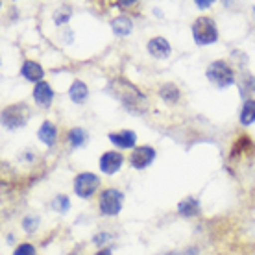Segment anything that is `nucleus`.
<instances>
[{"label": "nucleus", "mask_w": 255, "mask_h": 255, "mask_svg": "<svg viewBox=\"0 0 255 255\" xmlns=\"http://www.w3.org/2000/svg\"><path fill=\"white\" fill-rule=\"evenodd\" d=\"M108 91L115 96L117 100L131 113H144L146 111V98L140 93L133 83H129L128 80H122V78H117L109 83Z\"/></svg>", "instance_id": "1"}, {"label": "nucleus", "mask_w": 255, "mask_h": 255, "mask_svg": "<svg viewBox=\"0 0 255 255\" xmlns=\"http://www.w3.org/2000/svg\"><path fill=\"white\" fill-rule=\"evenodd\" d=\"M192 35H194V43L200 46L217 43L218 30L215 20L209 19V17H200V19H196V22L192 24Z\"/></svg>", "instance_id": "2"}, {"label": "nucleus", "mask_w": 255, "mask_h": 255, "mask_svg": "<svg viewBox=\"0 0 255 255\" xmlns=\"http://www.w3.org/2000/svg\"><path fill=\"white\" fill-rule=\"evenodd\" d=\"M207 80L215 83L217 87H228V85L235 83V72L224 61H213L207 67Z\"/></svg>", "instance_id": "3"}, {"label": "nucleus", "mask_w": 255, "mask_h": 255, "mask_svg": "<svg viewBox=\"0 0 255 255\" xmlns=\"http://www.w3.org/2000/svg\"><path fill=\"white\" fill-rule=\"evenodd\" d=\"M28 119H30V109L26 108L24 104H15V106L2 109V126L7 129L24 126Z\"/></svg>", "instance_id": "4"}, {"label": "nucleus", "mask_w": 255, "mask_h": 255, "mask_svg": "<svg viewBox=\"0 0 255 255\" xmlns=\"http://www.w3.org/2000/svg\"><path fill=\"white\" fill-rule=\"evenodd\" d=\"M124 204V194L117 189H106L100 194V213L104 217H117Z\"/></svg>", "instance_id": "5"}, {"label": "nucleus", "mask_w": 255, "mask_h": 255, "mask_svg": "<svg viewBox=\"0 0 255 255\" xmlns=\"http://www.w3.org/2000/svg\"><path fill=\"white\" fill-rule=\"evenodd\" d=\"M100 185V178L91 172H82L78 174L74 179V192L80 198H91L95 194V191Z\"/></svg>", "instance_id": "6"}, {"label": "nucleus", "mask_w": 255, "mask_h": 255, "mask_svg": "<svg viewBox=\"0 0 255 255\" xmlns=\"http://www.w3.org/2000/svg\"><path fill=\"white\" fill-rule=\"evenodd\" d=\"M153 159H155V150L150 146H140L133 150L131 157H129V163H131L133 168L142 170V168H146V166L152 165Z\"/></svg>", "instance_id": "7"}, {"label": "nucleus", "mask_w": 255, "mask_h": 255, "mask_svg": "<svg viewBox=\"0 0 255 255\" xmlns=\"http://www.w3.org/2000/svg\"><path fill=\"white\" fill-rule=\"evenodd\" d=\"M124 163V157H122V153L115 152V150H111V152H106L100 157V170L104 174H117L119 172V168L122 166Z\"/></svg>", "instance_id": "8"}, {"label": "nucleus", "mask_w": 255, "mask_h": 255, "mask_svg": "<svg viewBox=\"0 0 255 255\" xmlns=\"http://www.w3.org/2000/svg\"><path fill=\"white\" fill-rule=\"evenodd\" d=\"M33 100H35L39 106L48 108L52 104V100H54V91H52L50 85L46 82L35 83V87H33Z\"/></svg>", "instance_id": "9"}, {"label": "nucleus", "mask_w": 255, "mask_h": 255, "mask_svg": "<svg viewBox=\"0 0 255 255\" xmlns=\"http://www.w3.org/2000/svg\"><path fill=\"white\" fill-rule=\"evenodd\" d=\"M148 52L152 54L153 58L157 59H166L170 56V45H168V41L163 37H153L148 41Z\"/></svg>", "instance_id": "10"}, {"label": "nucleus", "mask_w": 255, "mask_h": 255, "mask_svg": "<svg viewBox=\"0 0 255 255\" xmlns=\"http://www.w3.org/2000/svg\"><path fill=\"white\" fill-rule=\"evenodd\" d=\"M43 69H41V65L35 63V61H24V65L20 67V76L28 80V82H33V83H39L43 82L41 78H43Z\"/></svg>", "instance_id": "11"}, {"label": "nucleus", "mask_w": 255, "mask_h": 255, "mask_svg": "<svg viewBox=\"0 0 255 255\" xmlns=\"http://www.w3.org/2000/svg\"><path fill=\"white\" fill-rule=\"evenodd\" d=\"M37 137L43 144L54 146V144H56V139H58V129H56V126H54L50 121H45L41 124V128H39Z\"/></svg>", "instance_id": "12"}, {"label": "nucleus", "mask_w": 255, "mask_h": 255, "mask_svg": "<svg viewBox=\"0 0 255 255\" xmlns=\"http://www.w3.org/2000/svg\"><path fill=\"white\" fill-rule=\"evenodd\" d=\"M109 140L119 148H133L135 146V140H137V135L133 131H129V129H124L121 133H109Z\"/></svg>", "instance_id": "13"}, {"label": "nucleus", "mask_w": 255, "mask_h": 255, "mask_svg": "<svg viewBox=\"0 0 255 255\" xmlns=\"http://www.w3.org/2000/svg\"><path fill=\"white\" fill-rule=\"evenodd\" d=\"M87 95H89L87 85H85L83 82H80V80H76V82L70 85L69 96H70V100H72L74 104H83L85 100H87Z\"/></svg>", "instance_id": "14"}, {"label": "nucleus", "mask_w": 255, "mask_h": 255, "mask_svg": "<svg viewBox=\"0 0 255 255\" xmlns=\"http://www.w3.org/2000/svg\"><path fill=\"white\" fill-rule=\"evenodd\" d=\"M111 28H113L115 35H119V37H126V35L131 33L133 24H131V20L128 19V17L122 15V17H117V19L111 20Z\"/></svg>", "instance_id": "15"}, {"label": "nucleus", "mask_w": 255, "mask_h": 255, "mask_svg": "<svg viewBox=\"0 0 255 255\" xmlns=\"http://www.w3.org/2000/svg\"><path fill=\"white\" fill-rule=\"evenodd\" d=\"M178 213L181 217H194V215L200 213V202H198L196 198H185L183 202L178 204Z\"/></svg>", "instance_id": "16"}, {"label": "nucleus", "mask_w": 255, "mask_h": 255, "mask_svg": "<svg viewBox=\"0 0 255 255\" xmlns=\"http://www.w3.org/2000/svg\"><path fill=\"white\" fill-rule=\"evenodd\" d=\"M159 96L166 104H176L179 100L181 93H179V89L174 85V83H165V85L159 89Z\"/></svg>", "instance_id": "17"}, {"label": "nucleus", "mask_w": 255, "mask_h": 255, "mask_svg": "<svg viewBox=\"0 0 255 255\" xmlns=\"http://www.w3.org/2000/svg\"><path fill=\"white\" fill-rule=\"evenodd\" d=\"M252 122H255V100H246L241 109V124L250 126Z\"/></svg>", "instance_id": "18"}, {"label": "nucleus", "mask_w": 255, "mask_h": 255, "mask_svg": "<svg viewBox=\"0 0 255 255\" xmlns=\"http://www.w3.org/2000/svg\"><path fill=\"white\" fill-rule=\"evenodd\" d=\"M67 139H69V144L72 148H80L87 142V133H85L83 128H72L69 131V137H67Z\"/></svg>", "instance_id": "19"}, {"label": "nucleus", "mask_w": 255, "mask_h": 255, "mask_svg": "<svg viewBox=\"0 0 255 255\" xmlns=\"http://www.w3.org/2000/svg\"><path fill=\"white\" fill-rule=\"evenodd\" d=\"M50 207L54 211H58V213H67L69 211V207H70V200H69V196H65V194H59V196H56L54 200H52V204H50Z\"/></svg>", "instance_id": "20"}, {"label": "nucleus", "mask_w": 255, "mask_h": 255, "mask_svg": "<svg viewBox=\"0 0 255 255\" xmlns=\"http://www.w3.org/2000/svg\"><path fill=\"white\" fill-rule=\"evenodd\" d=\"M70 13H72V9H70V6H61L58 9V11L54 13V22L56 24H63V22H67L70 17Z\"/></svg>", "instance_id": "21"}, {"label": "nucleus", "mask_w": 255, "mask_h": 255, "mask_svg": "<svg viewBox=\"0 0 255 255\" xmlns=\"http://www.w3.org/2000/svg\"><path fill=\"white\" fill-rule=\"evenodd\" d=\"M37 226H39V217H35V215H28L22 220V228H24L26 233H33V231L37 230Z\"/></svg>", "instance_id": "22"}, {"label": "nucleus", "mask_w": 255, "mask_h": 255, "mask_svg": "<svg viewBox=\"0 0 255 255\" xmlns=\"http://www.w3.org/2000/svg\"><path fill=\"white\" fill-rule=\"evenodd\" d=\"M13 255H35V248H33L32 244H20V246H17L15 248V252H13Z\"/></svg>", "instance_id": "23"}, {"label": "nucleus", "mask_w": 255, "mask_h": 255, "mask_svg": "<svg viewBox=\"0 0 255 255\" xmlns=\"http://www.w3.org/2000/svg\"><path fill=\"white\" fill-rule=\"evenodd\" d=\"M109 239H111V235H108V233H98V235H95V239H93V243L100 246V244H104L106 241H109Z\"/></svg>", "instance_id": "24"}, {"label": "nucleus", "mask_w": 255, "mask_h": 255, "mask_svg": "<svg viewBox=\"0 0 255 255\" xmlns=\"http://www.w3.org/2000/svg\"><path fill=\"white\" fill-rule=\"evenodd\" d=\"M246 83V89L248 91H255V78L254 76H248V80H244Z\"/></svg>", "instance_id": "25"}, {"label": "nucleus", "mask_w": 255, "mask_h": 255, "mask_svg": "<svg viewBox=\"0 0 255 255\" xmlns=\"http://www.w3.org/2000/svg\"><path fill=\"white\" fill-rule=\"evenodd\" d=\"M213 2L211 0H196V6L198 7H202V9H205V7H209Z\"/></svg>", "instance_id": "26"}, {"label": "nucleus", "mask_w": 255, "mask_h": 255, "mask_svg": "<svg viewBox=\"0 0 255 255\" xmlns=\"http://www.w3.org/2000/svg\"><path fill=\"white\" fill-rule=\"evenodd\" d=\"M131 4H135L133 0H128V2H117L115 6H119V7H126V6H131Z\"/></svg>", "instance_id": "27"}, {"label": "nucleus", "mask_w": 255, "mask_h": 255, "mask_svg": "<svg viewBox=\"0 0 255 255\" xmlns=\"http://www.w3.org/2000/svg\"><path fill=\"white\" fill-rule=\"evenodd\" d=\"M179 255H198V252L196 250H187V252H183V254H179Z\"/></svg>", "instance_id": "28"}, {"label": "nucleus", "mask_w": 255, "mask_h": 255, "mask_svg": "<svg viewBox=\"0 0 255 255\" xmlns=\"http://www.w3.org/2000/svg\"><path fill=\"white\" fill-rule=\"evenodd\" d=\"M96 255H111V250H109V248L100 250V252H98V254H96Z\"/></svg>", "instance_id": "29"}]
</instances>
